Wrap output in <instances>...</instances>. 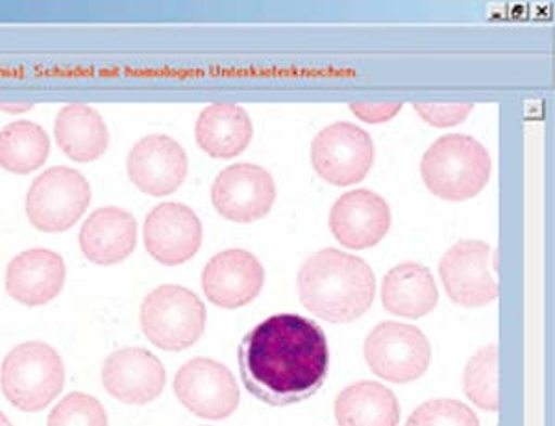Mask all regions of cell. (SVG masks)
<instances>
[{"label": "cell", "mask_w": 555, "mask_h": 426, "mask_svg": "<svg viewBox=\"0 0 555 426\" xmlns=\"http://www.w3.org/2000/svg\"><path fill=\"white\" fill-rule=\"evenodd\" d=\"M492 162L486 146L470 135H442L424 153L421 175L436 197L468 201L476 197L491 177Z\"/></svg>", "instance_id": "3957f363"}, {"label": "cell", "mask_w": 555, "mask_h": 426, "mask_svg": "<svg viewBox=\"0 0 555 426\" xmlns=\"http://www.w3.org/2000/svg\"><path fill=\"white\" fill-rule=\"evenodd\" d=\"M311 164L330 184H358L374 166L373 140L352 122H335L315 135L311 143Z\"/></svg>", "instance_id": "ba28073f"}, {"label": "cell", "mask_w": 555, "mask_h": 426, "mask_svg": "<svg viewBox=\"0 0 555 426\" xmlns=\"http://www.w3.org/2000/svg\"><path fill=\"white\" fill-rule=\"evenodd\" d=\"M145 247L164 266H180L191 260L203 245V224L190 206L165 203L146 216Z\"/></svg>", "instance_id": "7c38bea8"}, {"label": "cell", "mask_w": 555, "mask_h": 426, "mask_svg": "<svg viewBox=\"0 0 555 426\" xmlns=\"http://www.w3.org/2000/svg\"><path fill=\"white\" fill-rule=\"evenodd\" d=\"M65 274L62 256L49 248H30L10 261L7 292L21 305H49L64 289Z\"/></svg>", "instance_id": "e0dca14e"}, {"label": "cell", "mask_w": 555, "mask_h": 426, "mask_svg": "<svg viewBox=\"0 0 555 426\" xmlns=\"http://www.w3.org/2000/svg\"><path fill=\"white\" fill-rule=\"evenodd\" d=\"M391 229V208L371 190L345 193L330 210V230L335 240L353 250L378 245Z\"/></svg>", "instance_id": "2e32d148"}, {"label": "cell", "mask_w": 555, "mask_h": 426, "mask_svg": "<svg viewBox=\"0 0 555 426\" xmlns=\"http://www.w3.org/2000/svg\"><path fill=\"white\" fill-rule=\"evenodd\" d=\"M491 247L478 240L455 243L439 263L442 286L455 305L480 308L499 297V284L492 276Z\"/></svg>", "instance_id": "8fae6325"}, {"label": "cell", "mask_w": 555, "mask_h": 426, "mask_svg": "<svg viewBox=\"0 0 555 426\" xmlns=\"http://www.w3.org/2000/svg\"><path fill=\"white\" fill-rule=\"evenodd\" d=\"M91 188L82 172L52 167L34 180L26 195V216L41 232H64L88 210Z\"/></svg>", "instance_id": "8992f818"}, {"label": "cell", "mask_w": 555, "mask_h": 426, "mask_svg": "<svg viewBox=\"0 0 555 426\" xmlns=\"http://www.w3.org/2000/svg\"><path fill=\"white\" fill-rule=\"evenodd\" d=\"M128 177L152 197L171 195L188 177V154L169 135H146L128 156Z\"/></svg>", "instance_id": "5bb4252c"}, {"label": "cell", "mask_w": 555, "mask_h": 426, "mask_svg": "<svg viewBox=\"0 0 555 426\" xmlns=\"http://www.w3.org/2000/svg\"><path fill=\"white\" fill-rule=\"evenodd\" d=\"M463 386L468 399L487 412H496L499 401V349L487 345L478 350L465 367Z\"/></svg>", "instance_id": "cb8c5ba5"}, {"label": "cell", "mask_w": 555, "mask_h": 426, "mask_svg": "<svg viewBox=\"0 0 555 426\" xmlns=\"http://www.w3.org/2000/svg\"><path fill=\"white\" fill-rule=\"evenodd\" d=\"M138 243V223L132 214L115 206L99 208L80 230L83 256L96 266H115L132 255Z\"/></svg>", "instance_id": "ac0fdd59"}, {"label": "cell", "mask_w": 555, "mask_h": 426, "mask_svg": "<svg viewBox=\"0 0 555 426\" xmlns=\"http://www.w3.org/2000/svg\"><path fill=\"white\" fill-rule=\"evenodd\" d=\"M0 426H13L12 421L8 419L7 415L0 412Z\"/></svg>", "instance_id": "f546056e"}, {"label": "cell", "mask_w": 555, "mask_h": 426, "mask_svg": "<svg viewBox=\"0 0 555 426\" xmlns=\"http://www.w3.org/2000/svg\"><path fill=\"white\" fill-rule=\"evenodd\" d=\"M34 104H0V112H7V114H23L33 109Z\"/></svg>", "instance_id": "f1b7e54d"}, {"label": "cell", "mask_w": 555, "mask_h": 426, "mask_svg": "<svg viewBox=\"0 0 555 426\" xmlns=\"http://www.w3.org/2000/svg\"><path fill=\"white\" fill-rule=\"evenodd\" d=\"M266 284V269L248 250L230 248L204 268L203 289L215 306L235 310L250 305Z\"/></svg>", "instance_id": "9a60e30c"}, {"label": "cell", "mask_w": 555, "mask_h": 426, "mask_svg": "<svg viewBox=\"0 0 555 426\" xmlns=\"http://www.w3.org/2000/svg\"><path fill=\"white\" fill-rule=\"evenodd\" d=\"M326 334L315 321L278 313L248 332L240 345L245 388L271 406L310 399L328 376Z\"/></svg>", "instance_id": "6da1fadb"}, {"label": "cell", "mask_w": 555, "mask_h": 426, "mask_svg": "<svg viewBox=\"0 0 555 426\" xmlns=\"http://www.w3.org/2000/svg\"><path fill=\"white\" fill-rule=\"evenodd\" d=\"M382 302L387 312L400 318L418 319L434 312L439 292L434 274L416 261H405L385 274Z\"/></svg>", "instance_id": "ffe728a7"}, {"label": "cell", "mask_w": 555, "mask_h": 426, "mask_svg": "<svg viewBox=\"0 0 555 426\" xmlns=\"http://www.w3.org/2000/svg\"><path fill=\"white\" fill-rule=\"evenodd\" d=\"M165 380L164 363L139 347L115 350L102 365L104 388L125 404L143 406L156 401L164 391Z\"/></svg>", "instance_id": "4fadbf2b"}, {"label": "cell", "mask_w": 555, "mask_h": 426, "mask_svg": "<svg viewBox=\"0 0 555 426\" xmlns=\"http://www.w3.org/2000/svg\"><path fill=\"white\" fill-rule=\"evenodd\" d=\"M57 145L75 162H93L106 153L109 132L96 109L70 104L60 109L54 125Z\"/></svg>", "instance_id": "7402d4cb"}, {"label": "cell", "mask_w": 555, "mask_h": 426, "mask_svg": "<svg viewBox=\"0 0 555 426\" xmlns=\"http://www.w3.org/2000/svg\"><path fill=\"white\" fill-rule=\"evenodd\" d=\"M376 293L373 269L358 256L322 248L298 271V295L306 310L330 323H352L369 312Z\"/></svg>", "instance_id": "7a4b0ae2"}, {"label": "cell", "mask_w": 555, "mask_h": 426, "mask_svg": "<svg viewBox=\"0 0 555 426\" xmlns=\"http://www.w3.org/2000/svg\"><path fill=\"white\" fill-rule=\"evenodd\" d=\"M47 426H109L101 401L88 393H70L57 402Z\"/></svg>", "instance_id": "d4e9b609"}, {"label": "cell", "mask_w": 555, "mask_h": 426, "mask_svg": "<svg viewBox=\"0 0 555 426\" xmlns=\"http://www.w3.org/2000/svg\"><path fill=\"white\" fill-rule=\"evenodd\" d=\"M339 426H398L400 406L391 389L378 382H356L335 399Z\"/></svg>", "instance_id": "44dd1931"}, {"label": "cell", "mask_w": 555, "mask_h": 426, "mask_svg": "<svg viewBox=\"0 0 555 426\" xmlns=\"http://www.w3.org/2000/svg\"><path fill=\"white\" fill-rule=\"evenodd\" d=\"M51 154V140L33 121H17L0 130V167L15 175H28L43 166Z\"/></svg>", "instance_id": "603a6c76"}, {"label": "cell", "mask_w": 555, "mask_h": 426, "mask_svg": "<svg viewBox=\"0 0 555 426\" xmlns=\"http://www.w3.org/2000/svg\"><path fill=\"white\" fill-rule=\"evenodd\" d=\"M253 135V121L237 104H211L196 119V143L211 158L240 156L250 145Z\"/></svg>", "instance_id": "d6986e66"}, {"label": "cell", "mask_w": 555, "mask_h": 426, "mask_svg": "<svg viewBox=\"0 0 555 426\" xmlns=\"http://www.w3.org/2000/svg\"><path fill=\"white\" fill-rule=\"evenodd\" d=\"M276 184L271 172L254 164H235L219 172L211 188V203L228 221L254 223L271 211Z\"/></svg>", "instance_id": "30bf717a"}, {"label": "cell", "mask_w": 555, "mask_h": 426, "mask_svg": "<svg viewBox=\"0 0 555 426\" xmlns=\"http://www.w3.org/2000/svg\"><path fill=\"white\" fill-rule=\"evenodd\" d=\"M352 114L360 117L361 121L371 122V125H378V122L391 121L392 117L402 109L400 102H384V104H352L350 106Z\"/></svg>", "instance_id": "83f0119b"}, {"label": "cell", "mask_w": 555, "mask_h": 426, "mask_svg": "<svg viewBox=\"0 0 555 426\" xmlns=\"http://www.w3.org/2000/svg\"><path fill=\"white\" fill-rule=\"evenodd\" d=\"M416 114L424 121L437 128H449L460 125L473 112V104H415Z\"/></svg>", "instance_id": "4316f807"}, {"label": "cell", "mask_w": 555, "mask_h": 426, "mask_svg": "<svg viewBox=\"0 0 555 426\" xmlns=\"http://www.w3.org/2000/svg\"><path fill=\"white\" fill-rule=\"evenodd\" d=\"M2 393L21 412H41L56 401L65 386V365L51 345L28 341L4 358Z\"/></svg>", "instance_id": "277c9868"}, {"label": "cell", "mask_w": 555, "mask_h": 426, "mask_svg": "<svg viewBox=\"0 0 555 426\" xmlns=\"http://www.w3.org/2000/svg\"><path fill=\"white\" fill-rule=\"evenodd\" d=\"M178 401L203 419H227L240 406V386L222 363L195 358L175 376Z\"/></svg>", "instance_id": "9c48e42d"}, {"label": "cell", "mask_w": 555, "mask_h": 426, "mask_svg": "<svg viewBox=\"0 0 555 426\" xmlns=\"http://www.w3.org/2000/svg\"><path fill=\"white\" fill-rule=\"evenodd\" d=\"M141 328L158 349H190L206 331V306L188 287L159 286L141 305Z\"/></svg>", "instance_id": "5b68a950"}, {"label": "cell", "mask_w": 555, "mask_h": 426, "mask_svg": "<svg viewBox=\"0 0 555 426\" xmlns=\"http://www.w3.org/2000/svg\"><path fill=\"white\" fill-rule=\"evenodd\" d=\"M365 360L379 378L405 384L428 371L431 347L428 337L415 326L385 321L366 336Z\"/></svg>", "instance_id": "52a82bcc"}, {"label": "cell", "mask_w": 555, "mask_h": 426, "mask_svg": "<svg viewBox=\"0 0 555 426\" xmlns=\"http://www.w3.org/2000/svg\"><path fill=\"white\" fill-rule=\"evenodd\" d=\"M405 426H480V421L463 402L436 399L416 408Z\"/></svg>", "instance_id": "484cf974"}]
</instances>
